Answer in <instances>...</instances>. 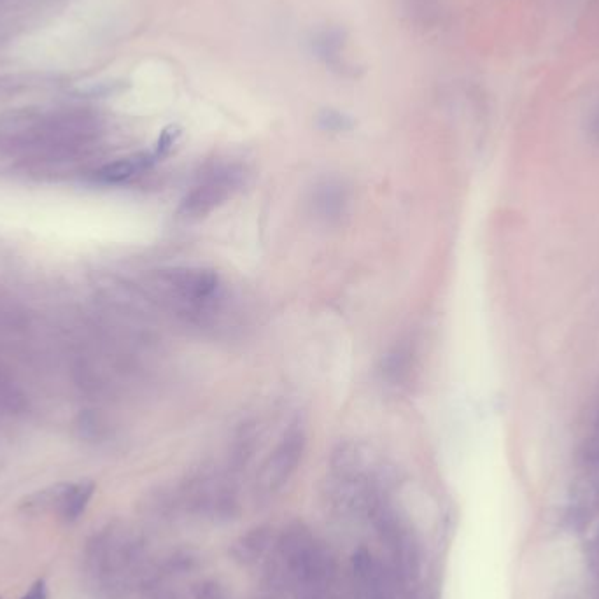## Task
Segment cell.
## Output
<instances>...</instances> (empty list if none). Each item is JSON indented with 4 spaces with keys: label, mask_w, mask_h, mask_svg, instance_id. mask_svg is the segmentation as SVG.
Returning <instances> with one entry per match:
<instances>
[{
    "label": "cell",
    "mask_w": 599,
    "mask_h": 599,
    "mask_svg": "<svg viewBox=\"0 0 599 599\" xmlns=\"http://www.w3.org/2000/svg\"><path fill=\"white\" fill-rule=\"evenodd\" d=\"M305 447L307 435L304 426L300 423L291 424L256 475L254 493L258 500L267 501L281 493L282 487L288 484L302 463Z\"/></svg>",
    "instance_id": "6da1fadb"
},
{
    "label": "cell",
    "mask_w": 599,
    "mask_h": 599,
    "mask_svg": "<svg viewBox=\"0 0 599 599\" xmlns=\"http://www.w3.org/2000/svg\"><path fill=\"white\" fill-rule=\"evenodd\" d=\"M244 183V170L239 165L221 163L207 170L181 202L179 214L188 221L207 218L226 204Z\"/></svg>",
    "instance_id": "7a4b0ae2"
},
{
    "label": "cell",
    "mask_w": 599,
    "mask_h": 599,
    "mask_svg": "<svg viewBox=\"0 0 599 599\" xmlns=\"http://www.w3.org/2000/svg\"><path fill=\"white\" fill-rule=\"evenodd\" d=\"M170 298L186 316H202L218 300L221 281L209 268H181L165 275Z\"/></svg>",
    "instance_id": "3957f363"
},
{
    "label": "cell",
    "mask_w": 599,
    "mask_h": 599,
    "mask_svg": "<svg viewBox=\"0 0 599 599\" xmlns=\"http://www.w3.org/2000/svg\"><path fill=\"white\" fill-rule=\"evenodd\" d=\"M93 493H95V484L85 480L78 484H67V486L51 489L48 503L57 508L58 514L64 517L65 521H76L85 512Z\"/></svg>",
    "instance_id": "277c9868"
},
{
    "label": "cell",
    "mask_w": 599,
    "mask_h": 599,
    "mask_svg": "<svg viewBox=\"0 0 599 599\" xmlns=\"http://www.w3.org/2000/svg\"><path fill=\"white\" fill-rule=\"evenodd\" d=\"M344 48H346V34L344 30L337 27L319 30L318 34L312 37V51L316 53V57L337 71L347 69Z\"/></svg>",
    "instance_id": "5b68a950"
},
{
    "label": "cell",
    "mask_w": 599,
    "mask_h": 599,
    "mask_svg": "<svg viewBox=\"0 0 599 599\" xmlns=\"http://www.w3.org/2000/svg\"><path fill=\"white\" fill-rule=\"evenodd\" d=\"M156 162V156L151 155H134L127 158H120L116 162L107 163L99 170V179L107 184L127 183L130 179L139 176Z\"/></svg>",
    "instance_id": "8992f818"
},
{
    "label": "cell",
    "mask_w": 599,
    "mask_h": 599,
    "mask_svg": "<svg viewBox=\"0 0 599 599\" xmlns=\"http://www.w3.org/2000/svg\"><path fill=\"white\" fill-rule=\"evenodd\" d=\"M316 205L326 218H339L344 211V205H346V195H344L342 186L332 183L325 184L319 190Z\"/></svg>",
    "instance_id": "52a82bcc"
},
{
    "label": "cell",
    "mask_w": 599,
    "mask_h": 599,
    "mask_svg": "<svg viewBox=\"0 0 599 599\" xmlns=\"http://www.w3.org/2000/svg\"><path fill=\"white\" fill-rule=\"evenodd\" d=\"M167 599H226V594L221 585L212 580H197L181 591L170 589Z\"/></svg>",
    "instance_id": "ba28073f"
},
{
    "label": "cell",
    "mask_w": 599,
    "mask_h": 599,
    "mask_svg": "<svg viewBox=\"0 0 599 599\" xmlns=\"http://www.w3.org/2000/svg\"><path fill=\"white\" fill-rule=\"evenodd\" d=\"M582 459L587 466L599 468V402L594 410L592 417L591 431L585 438L584 447H582Z\"/></svg>",
    "instance_id": "9c48e42d"
},
{
    "label": "cell",
    "mask_w": 599,
    "mask_h": 599,
    "mask_svg": "<svg viewBox=\"0 0 599 599\" xmlns=\"http://www.w3.org/2000/svg\"><path fill=\"white\" fill-rule=\"evenodd\" d=\"M318 125L326 132H347L354 127V121L340 111L325 109L318 114Z\"/></svg>",
    "instance_id": "30bf717a"
},
{
    "label": "cell",
    "mask_w": 599,
    "mask_h": 599,
    "mask_svg": "<svg viewBox=\"0 0 599 599\" xmlns=\"http://www.w3.org/2000/svg\"><path fill=\"white\" fill-rule=\"evenodd\" d=\"M174 557H176L177 570H179V577L177 578L184 577L186 573H190V571L193 570V557L188 556V554H181V556ZM132 577L137 580V584L141 585L142 591L146 592V596H148L149 599L167 598L169 591H158V589H155V587H151V585L146 584V582H142L141 578L135 577L134 573H132Z\"/></svg>",
    "instance_id": "8fae6325"
},
{
    "label": "cell",
    "mask_w": 599,
    "mask_h": 599,
    "mask_svg": "<svg viewBox=\"0 0 599 599\" xmlns=\"http://www.w3.org/2000/svg\"><path fill=\"white\" fill-rule=\"evenodd\" d=\"M179 135H181V130H179L177 127H174V125L163 130L162 135H160V139H158V144H156L155 153H153V155L156 156V160L167 155L170 149L174 148V144H176L177 139H179Z\"/></svg>",
    "instance_id": "7c38bea8"
},
{
    "label": "cell",
    "mask_w": 599,
    "mask_h": 599,
    "mask_svg": "<svg viewBox=\"0 0 599 599\" xmlns=\"http://www.w3.org/2000/svg\"><path fill=\"white\" fill-rule=\"evenodd\" d=\"M587 132L592 141L596 142L599 146V102L596 106L592 107L589 118H587Z\"/></svg>",
    "instance_id": "4fadbf2b"
},
{
    "label": "cell",
    "mask_w": 599,
    "mask_h": 599,
    "mask_svg": "<svg viewBox=\"0 0 599 599\" xmlns=\"http://www.w3.org/2000/svg\"><path fill=\"white\" fill-rule=\"evenodd\" d=\"M46 582L44 580H37L34 585L30 587L29 591L23 594L22 599H46Z\"/></svg>",
    "instance_id": "5bb4252c"
},
{
    "label": "cell",
    "mask_w": 599,
    "mask_h": 599,
    "mask_svg": "<svg viewBox=\"0 0 599 599\" xmlns=\"http://www.w3.org/2000/svg\"><path fill=\"white\" fill-rule=\"evenodd\" d=\"M0 599H2V598H0Z\"/></svg>",
    "instance_id": "9a60e30c"
}]
</instances>
